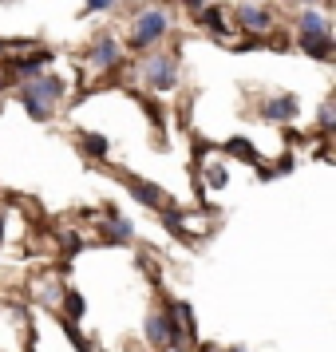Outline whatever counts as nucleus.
<instances>
[{
  "instance_id": "nucleus-1",
  "label": "nucleus",
  "mask_w": 336,
  "mask_h": 352,
  "mask_svg": "<svg viewBox=\"0 0 336 352\" xmlns=\"http://www.w3.org/2000/svg\"><path fill=\"white\" fill-rule=\"evenodd\" d=\"M64 96H67V83L60 76H52V72H40L32 80H24V87H20V103L36 123H48Z\"/></svg>"
},
{
  "instance_id": "nucleus-2",
  "label": "nucleus",
  "mask_w": 336,
  "mask_h": 352,
  "mask_svg": "<svg viewBox=\"0 0 336 352\" xmlns=\"http://www.w3.org/2000/svg\"><path fill=\"white\" fill-rule=\"evenodd\" d=\"M166 36H170V12L162 4H146L135 12V20H131V48L135 52L159 48Z\"/></svg>"
},
{
  "instance_id": "nucleus-3",
  "label": "nucleus",
  "mask_w": 336,
  "mask_h": 352,
  "mask_svg": "<svg viewBox=\"0 0 336 352\" xmlns=\"http://www.w3.org/2000/svg\"><path fill=\"white\" fill-rule=\"evenodd\" d=\"M139 80H143L150 91H170V87L178 83V56L175 52L143 56V64H139Z\"/></svg>"
},
{
  "instance_id": "nucleus-4",
  "label": "nucleus",
  "mask_w": 336,
  "mask_h": 352,
  "mask_svg": "<svg viewBox=\"0 0 336 352\" xmlns=\"http://www.w3.org/2000/svg\"><path fill=\"white\" fill-rule=\"evenodd\" d=\"M119 40H115V32H99L96 44L87 48V64L96 67V72H115L119 67Z\"/></svg>"
},
{
  "instance_id": "nucleus-5",
  "label": "nucleus",
  "mask_w": 336,
  "mask_h": 352,
  "mask_svg": "<svg viewBox=\"0 0 336 352\" xmlns=\"http://www.w3.org/2000/svg\"><path fill=\"white\" fill-rule=\"evenodd\" d=\"M238 28L241 32H249V36H261V32H269L273 28V16H269V8L265 4H238Z\"/></svg>"
},
{
  "instance_id": "nucleus-6",
  "label": "nucleus",
  "mask_w": 336,
  "mask_h": 352,
  "mask_svg": "<svg viewBox=\"0 0 336 352\" xmlns=\"http://www.w3.org/2000/svg\"><path fill=\"white\" fill-rule=\"evenodd\" d=\"M52 64V52H44V48H36L32 56H24V60H8V76H16V80H32V76H40L44 67Z\"/></svg>"
},
{
  "instance_id": "nucleus-7",
  "label": "nucleus",
  "mask_w": 336,
  "mask_h": 352,
  "mask_svg": "<svg viewBox=\"0 0 336 352\" xmlns=\"http://www.w3.org/2000/svg\"><path fill=\"white\" fill-rule=\"evenodd\" d=\"M198 20H202V28H206V32H214L218 40H229V36H234V28H229V20H225V12L218 8V4L198 8Z\"/></svg>"
},
{
  "instance_id": "nucleus-8",
  "label": "nucleus",
  "mask_w": 336,
  "mask_h": 352,
  "mask_svg": "<svg viewBox=\"0 0 336 352\" xmlns=\"http://www.w3.org/2000/svg\"><path fill=\"white\" fill-rule=\"evenodd\" d=\"M261 115H265L269 123H289V119H297V96H277V99H265Z\"/></svg>"
},
{
  "instance_id": "nucleus-9",
  "label": "nucleus",
  "mask_w": 336,
  "mask_h": 352,
  "mask_svg": "<svg viewBox=\"0 0 336 352\" xmlns=\"http://www.w3.org/2000/svg\"><path fill=\"white\" fill-rule=\"evenodd\" d=\"M297 32L301 36H324V32H333V24H328V16H324L320 8H304L301 16H297Z\"/></svg>"
},
{
  "instance_id": "nucleus-10",
  "label": "nucleus",
  "mask_w": 336,
  "mask_h": 352,
  "mask_svg": "<svg viewBox=\"0 0 336 352\" xmlns=\"http://www.w3.org/2000/svg\"><path fill=\"white\" fill-rule=\"evenodd\" d=\"M301 52H304V56H313V60H333V52H336L333 32H324V36H301Z\"/></svg>"
},
{
  "instance_id": "nucleus-11",
  "label": "nucleus",
  "mask_w": 336,
  "mask_h": 352,
  "mask_svg": "<svg viewBox=\"0 0 336 352\" xmlns=\"http://www.w3.org/2000/svg\"><path fill=\"white\" fill-rule=\"evenodd\" d=\"M143 329H146V340H150L155 349H162V344H166V317H162V313H150Z\"/></svg>"
},
{
  "instance_id": "nucleus-12",
  "label": "nucleus",
  "mask_w": 336,
  "mask_h": 352,
  "mask_svg": "<svg viewBox=\"0 0 336 352\" xmlns=\"http://www.w3.org/2000/svg\"><path fill=\"white\" fill-rule=\"evenodd\" d=\"M80 151L87 155V159H107L111 143H107L103 135H83V139H80Z\"/></svg>"
},
{
  "instance_id": "nucleus-13",
  "label": "nucleus",
  "mask_w": 336,
  "mask_h": 352,
  "mask_svg": "<svg viewBox=\"0 0 336 352\" xmlns=\"http://www.w3.org/2000/svg\"><path fill=\"white\" fill-rule=\"evenodd\" d=\"M225 151H229L234 159H245V162H254V166H261V159H257V151H254V143H249V139H229V143H225Z\"/></svg>"
},
{
  "instance_id": "nucleus-14",
  "label": "nucleus",
  "mask_w": 336,
  "mask_h": 352,
  "mask_svg": "<svg viewBox=\"0 0 336 352\" xmlns=\"http://www.w3.org/2000/svg\"><path fill=\"white\" fill-rule=\"evenodd\" d=\"M131 194H135L143 206H159L162 202V190L159 186H150V182H131Z\"/></svg>"
},
{
  "instance_id": "nucleus-15",
  "label": "nucleus",
  "mask_w": 336,
  "mask_h": 352,
  "mask_svg": "<svg viewBox=\"0 0 336 352\" xmlns=\"http://www.w3.org/2000/svg\"><path fill=\"white\" fill-rule=\"evenodd\" d=\"M64 309H67V320H80L87 305H83V297L76 293V289H67V293H64Z\"/></svg>"
},
{
  "instance_id": "nucleus-16",
  "label": "nucleus",
  "mask_w": 336,
  "mask_h": 352,
  "mask_svg": "<svg viewBox=\"0 0 336 352\" xmlns=\"http://www.w3.org/2000/svg\"><path fill=\"white\" fill-rule=\"evenodd\" d=\"M317 127L324 131V135H333V127H336V111H333V103H324V107H320V115H317Z\"/></svg>"
},
{
  "instance_id": "nucleus-17",
  "label": "nucleus",
  "mask_w": 336,
  "mask_h": 352,
  "mask_svg": "<svg viewBox=\"0 0 336 352\" xmlns=\"http://www.w3.org/2000/svg\"><path fill=\"white\" fill-rule=\"evenodd\" d=\"M111 238H119V241L135 238V226H131L127 218H111Z\"/></svg>"
},
{
  "instance_id": "nucleus-18",
  "label": "nucleus",
  "mask_w": 336,
  "mask_h": 352,
  "mask_svg": "<svg viewBox=\"0 0 336 352\" xmlns=\"http://www.w3.org/2000/svg\"><path fill=\"white\" fill-rule=\"evenodd\" d=\"M225 178H229V175H225V166H222V162L206 166V182H210V186H225Z\"/></svg>"
},
{
  "instance_id": "nucleus-19",
  "label": "nucleus",
  "mask_w": 336,
  "mask_h": 352,
  "mask_svg": "<svg viewBox=\"0 0 336 352\" xmlns=\"http://www.w3.org/2000/svg\"><path fill=\"white\" fill-rule=\"evenodd\" d=\"M115 4H119V0H83V8H87V12H111Z\"/></svg>"
},
{
  "instance_id": "nucleus-20",
  "label": "nucleus",
  "mask_w": 336,
  "mask_h": 352,
  "mask_svg": "<svg viewBox=\"0 0 336 352\" xmlns=\"http://www.w3.org/2000/svg\"><path fill=\"white\" fill-rule=\"evenodd\" d=\"M162 222H166V230H170V234H178V230H182V218H178V214H166Z\"/></svg>"
},
{
  "instance_id": "nucleus-21",
  "label": "nucleus",
  "mask_w": 336,
  "mask_h": 352,
  "mask_svg": "<svg viewBox=\"0 0 336 352\" xmlns=\"http://www.w3.org/2000/svg\"><path fill=\"white\" fill-rule=\"evenodd\" d=\"M182 4H186V8H190V12H198V8H206L210 0H182Z\"/></svg>"
},
{
  "instance_id": "nucleus-22",
  "label": "nucleus",
  "mask_w": 336,
  "mask_h": 352,
  "mask_svg": "<svg viewBox=\"0 0 336 352\" xmlns=\"http://www.w3.org/2000/svg\"><path fill=\"white\" fill-rule=\"evenodd\" d=\"M304 8H317V4H328V0H301Z\"/></svg>"
},
{
  "instance_id": "nucleus-23",
  "label": "nucleus",
  "mask_w": 336,
  "mask_h": 352,
  "mask_svg": "<svg viewBox=\"0 0 336 352\" xmlns=\"http://www.w3.org/2000/svg\"><path fill=\"white\" fill-rule=\"evenodd\" d=\"M0 238H4V214H0Z\"/></svg>"
},
{
  "instance_id": "nucleus-24",
  "label": "nucleus",
  "mask_w": 336,
  "mask_h": 352,
  "mask_svg": "<svg viewBox=\"0 0 336 352\" xmlns=\"http://www.w3.org/2000/svg\"><path fill=\"white\" fill-rule=\"evenodd\" d=\"M229 352H245V349H229Z\"/></svg>"
},
{
  "instance_id": "nucleus-25",
  "label": "nucleus",
  "mask_w": 336,
  "mask_h": 352,
  "mask_svg": "<svg viewBox=\"0 0 336 352\" xmlns=\"http://www.w3.org/2000/svg\"><path fill=\"white\" fill-rule=\"evenodd\" d=\"M0 4H12V0H0Z\"/></svg>"
}]
</instances>
